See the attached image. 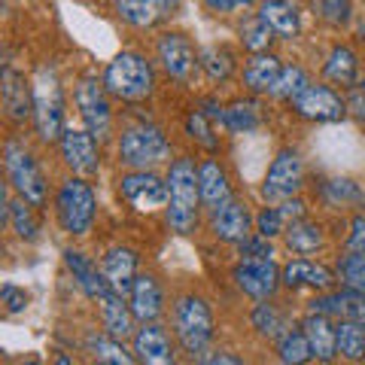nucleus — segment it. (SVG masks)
I'll list each match as a JSON object with an SVG mask.
<instances>
[{"label": "nucleus", "mask_w": 365, "mask_h": 365, "mask_svg": "<svg viewBox=\"0 0 365 365\" xmlns=\"http://www.w3.org/2000/svg\"><path fill=\"white\" fill-rule=\"evenodd\" d=\"M198 180H201V201L207 204L210 210L222 207L225 201H232V186H228V177L220 162L207 158V162L198 168Z\"/></svg>", "instance_id": "nucleus-24"}, {"label": "nucleus", "mask_w": 365, "mask_h": 365, "mask_svg": "<svg viewBox=\"0 0 365 365\" xmlns=\"http://www.w3.org/2000/svg\"><path fill=\"white\" fill-rule=\"evenodd\" d=\"M186 131H189V137H195V140L201 143V146H207V150H216V137H213V131H210V122H207V116H204L201 110H192L189 113V119H186Z\"/></svg>", "instance_id": "nucleus-42"}, {"label": "nucleus", "mask_w": 365, "mask_h": 365, "mask_svg": "<svg viewBox=\"0 0 365 365\" xmlns=\"http://www.w3.org/2000/svg\"><path fill=\"white\" fill-rule=\"evenodd\" d=\"M180 6V0H116V13L134 28H153Z\"/></svg>", "instance_id": "nucleus-18"}, {"label": "nucleus", "mask_w": 365, "mask_h": 365, "mask_svg": "<svg viewBox=\"0 0 365 365\" xmlns=\"http://www.w3.org/2000/svg\"><path fill=\"white\" fill-rule=\"evenodd\" d=\"M280 277L289 289H319V292H326V289L335 287V274L326 265H319V262H311V259L287 262L283 271H280Z\"/></svg>", "instance_id": "nucleus-16"}, {"label": "nucleus", "mask_w": 365, "mask_h": 365, "mask_svg": "<svg viewBox=\"0 0 365 365\" xmlns=\"http://www.w3.org/2000/svg\"><path fill=\"white\" fill-rule=\"evenodd\" d=\"M168 225L177 235H189L198 225V201H201V180L192 158H177L168 174Z\"/></svg>", "instance_id": "nucleus-1"}, {"label": "nucleus", "mask_w": 365, "mask_h": 365, "mask_svg": "<svg viewBox=\"0 0 365 365\" xmlns=\"http://www.w3.org/2000/svg\"><path fill=\"white\" fill-rule=\"evenodd\" d=\"M283 235H287V247L292 250V253H302V256L323 247V228H319L317 222H307V220L292 222Z\"/></svg>", "instance_id": "nucleus-30"}, {"label": "nucleus", "mask_w": 365, "mask_h": 365, "mask_svg": "<svg viewBox=\"0 0 365 365\" xmlns=\"http://www.w3.org/2000/svg\"><path fill=\"white\" fill-rule=\"evenodd\" d=\"M55 207H58V220L64 225V232L71 235H86L91 222H95V192L86 180H67L58 189V198H55Z\"/></svg>", "instance_id": "nucleus-6"}, {"label": "nucleus", "mask_w": 365, "mask_h": 365, "mask_svg": "<svg viewBox=\"0 0 365 365\" xmlns=\"http://www.w3.org/2000/svg\"><path fill=\"white\" fill-rule=\"evenodd\" d=\"M119 189H122V198L140 213L168 207V201H170L168 182L162 177H155L153 170H134V174H125L119 180Z\"/></svg>", "instance_id": "nucleus-8"}, {"label": "nucleus", "mask_w": 365, "mask_h": 365, "mask_svg": "<svg viewBox=\"0 0 365 365\" xmlns=\"http://www.w3.org/2000/svg\"><path fill=\"white\" fill-rule=\"evenodd\" d=\"M253 326L259 329V335H265V338H277V341L289 332V329H287V319H283V314H280L274 304H268V302L256 304V311H253Z\"/></svg>", "instance_id": "nucleus-35"}, {"label": "nucleus", "mask_w": 365, "mask_h": 365, "mask_svg": "<svg viewBox=\"0 0 365 365\" xmlns=\"http://www.w3.org/2000/svg\"><path fill=\"white\" fill-rule=\"evenodd\" d=\"M250 225H253V216H250L247 204H241V201H225L222 207H216L210 216L213 235L228 244H244L250 237Z\"/></svg>", "instance_id": "nucleus-14"}, {"label": "nucleus", "mask_w": 365, "mask_h": 365, "mask_svg": "<svg viewBox=\"0 0 365 365\" xmlns=\"http://www.w3.org/2000/svg\"><path fill=\"white\" fill-rule=\"evenodd\" d=\"M347 244H350V250H356V253H365V216H356V220L350 222Z\"/></svg>", "instance_id": "nucleus-46"}, {"label": "nucleus", "mask_w": 365, "mask_h": 365, "mask_svg": "<svg viewBox=\"0 0 365 365\" xmlns=\"http://www.w3.org/2000/svg\"><path fill=\"white\" fill-rule=\"evenodd\" d=\"M319 13L332 25H347L350 21V0H319Z\"/></svg>", "instance_id": "nucleus-43"}, {"label": "nucleus", "mask_w": 365, "mask_h": 365, "mask_svg": "<svg viewBox=\"0 0 365 365\" xmlns=\"http://www.w3.org/2000/svg\"><path fill=\"white\" fill-rule=\"evenodd\" d=\"M302 189V155L295 150H280L268 168V177L262 182V195L268 201H289Z\"/></svg>", "instance_id": "nucleus-9"}, {"label": "nucleus", "mask_w": 365, "mask_h": 365, "mask_svg": "<svg viewBox=\"0 0 365 365\" xmlns=\"http://www.w3.org/2000/svg\"><path fill=\"white\" fill-rule=\"evenodd\" d=\"M0 91H4V107L9 113L13 122H25L34 110V98L28 91L25 76L13 67H4V76H0Z\"/></svg>", "instance_id": "nucleus-21"}, {"label": "nucleus", "mask_w": 365, "mask_h": 365, "mask_svg": "<svg viewBox=\"0 0 365 365\" xmlns=\"http://www.w3.org/2000/svg\"><path fill=\"white\" fill-rule=\"evenodd\" d=\"M250 4H253V0H204V6H207L210 13H235V9H244Z\"/></svg>", "instance_id": "nucleus-47"}, {"label": "nucleus", "mask_w": 365, "mask_h": 365, "mask_svg": "<svg viewBox=\"0 0 365 365\" xmlns=\"http://www.w3.org/2000/svg\"><path fill=\"white\" fill-rule=\"evenodd\" d=\"M168 155H170V146L155 125H134V128L122 131V140H119L122 165H128L134 170H146L158 162H165Z\"/></svg>", "instance_id": "nucleus-5"}, {"label": "nucleus", "mask_w": 365, "mask_h": 365, "mask_svg": "<svg viewBox=\"0 0 365 365\" xmlns=\"http://www.w3.org/2000/svg\"><path fill=\"white\" fill-rule=\"evenodd\" d=\"M259 16L265 19L271 25V31L280 34V37H295V34L302 31V16L289 0H265L259 9Z\"/></svg>", "instance_id": "nucleus-27"}, {"label": "nucleus", "mask_w": 365, "mask_h": 365, "mask_svg": "<svg viewBox=\"0 0 365 365\" xmlns=\"http://www.w3.org/2000/svg\"><path fill=\"white\" fill-rule=\"evenodd\" d=\"M101 304V319H104V329L110 338H128L131 335V319H134V311L128 304H125V299L119 292H107L104 299H98Z\"/></svg>", "instance_id": "nucleus-25"}, {"label": "nucleus", "mask_w": 365, "mask_h": 365, "mask_svg": "<svg viewBox=\"0 0 365 365\" xmlns=\"http://www.w3.org/2000/svg\"><path fill=\"white\" fill-rule=\"evenodd\" d=\"M21 365H40L37 359H25V362H21Z\"/></svg>", "instance_id": "nucleus-51"}, {"label": "nucleus", "mask_w": 365, "mask_h": 365, "mask_svg": "<svg viewBox=\"0 0 365 365\" xmlns=\"http://www.w3.org/2000/svg\"><path fill=\"white\" fill-rule=\"evenodd\" d=\"M34 122L43 140H61L64 134V98L61 86L49 67H40L34 79Z\"/></svg>", "instance_id": "nucleus-4"}, {"label": "nucleus", "mask_w": 365, "mask_h": 365, "mask_svg": "<svg viewBox=\"0 0 365 365\" xmlns=\"http://www.w3.org/2000/svg\"><path fill=\"white\" fill-rule=\"evenodd\" d=\"M88 347L98 353V362L104 365H134L131 353L122 347L119 338H110V335H91L88 338Z\"/></svg>", "instance_id": "nucleus-34"}, {"label": "nucleus", "mask_w": 365, "mask_h": 365, "mask_svg": "<svg viewBox=\"0 0 365 365\" xmlns=\"http://www.w3.org/2000/svg\"><path fill=\"white\" fill-rule=\"evenodd\" d=\"M201 67L207 71L210 79L222 83V79L232 76L235 58H232V52H228V49H222V46H207V49L201 52Z\"/></svg>", "instance_id": "nucleus-36"}, {"label": "nucleus", "mask_w": 365, "mask_h": 365, "mask_svg": "<svg viewBox=\"0 0 365 365\" xmlns=\"http://www.w3.org/2000/svg\"><path fill=\"white\" fill-rule=\"evenodd\" d=\"M134 353L140 365H177V353L165 329H158L155 323H143V329L134 335Z\"/></svg>", "instance_id": "nucleus-17"}, {"label": "nucleus", "mask_w": 365, "mask_h": 365, "mask_svg": "<svg viewBox=\"0 0 365 365\" xmlns=\"http://www.w3.org/2000/svg\"><path fill=\"white\" fill-rule=\"evenodd\" d=\"M277 353L283 365H307L314 359V347L307 341L304 329H289L287 335L277 341Z\"/></svg>", "instance_id": "nucleus-29"}, {"label": "nucleus", "mask_w": 365, "mask_h": 365, "mask_svg": "<svg viewBox=\"0 0 365 365\" xmlns=\"http://www.w3.org/2000/svg\"><path fill=\"white\" fill-rule=\"evenodd\" d=\"M356 73H359V61H356V55H353V49L335 46L326 61V76L338 86H353L356 83Z\"/></svg>", "instance_id": "nucleus-28"}, {"label": "nucleus", "mask_w": 365, "mask_h": 365, "mask_svg": "<svg viewBox=\"0 0 365 365\" xmlns=\"http://www.w3.org/2000/svg\"><path fill=\"white\" fill-rule=\"evenodd\" d=\"M4 165H6L9 182H13L16 192L28 204H43L46 201V180H43L37 162H34V155L25 150V146L9 140L6 150H4Z\"/></svg>", "instance_id": "nucleus-7"}, {"label": "nucleus", "mask_w": 365, "mask_h": 365, "mask_svg": "<svg viewBox=\"0 0 365 365\" xmlns=\"http://www.w3.org/2000/svg\"><path fill=\"white\" fill-rule=\"evenodd\" d=\"M241 256L244 259H271V244L268 237H247V241L241 244Z\"/></svg>", "instance_id": "nucleus-45"}, {"label": "nucleus", "mask_w": 365, "mask_h": 365, "mask_svg": "<svg viewBox=\"0 0 365 365\" xmlns=\"http://www.w3.org/2000/svg\"><path fill=\"white\" fill-rule=\"evenodd\" d=\"M292 107L299 116L311 119V122H338L347 116V104L329 86H311L304 95L292 101Z\"/></svg>", "instance_id": "nucleus-12"}, {"label": "nucleus", "mask_w": 365, "mask_h": 365, "mask_svg": "<svg viewBox=\"0 0 365 365\" xmlns=\"http://www.w3.org/2000/svg\"><path fill=\"white\" fill-rule=\"evenodd\" d=\"M338 280L341 287L356 292V295H365V253H356L350 250L347 256H341L338 262Z\"/></svg>", "instance_id": "nucleus-31"}, {"label": "nucleus", "mask_w": 365, "mask_h": 365, "mask_svg": "<svg viewBox=\"0 0 365 365\" xmlns=\"http://www.w3.org/2000/svg\"><path fill=\"white\" fill-rule=\"evenodd\" d=\"M64 262H67V268L73 271V280L83 287V292L88 295V299H104V295L113 289L104 274H98V268L91 265V262L79 253V250H67Z\"/></svg>", "instance_id": "nucleus-23"}, {"label": "nucleus", "mask_w": 365, "mask_h": 365, "mask_svg": "<svg viewBox=\"0 0 365 365\" xmlns=\"http://www.w3.org/2000/svg\"><path fill=\"white\" fill-rule=\"evenodd\" d=\"M256 225H259V235L262 237H274L280 232H287V228L292 225L287 220V213H283V207H265L259 216H256Z\"/></svg>", "instance_id": "nucleus-41"}, {"label": "nucleus", "mask_w": 365, "mask_h": 365, "mask_svg": "<svg viewBox=\"0 0 365 365\" xmlns=\"http://www.w3.org/2000/svg\"><path fill=\"white\" fill-rule=\"evenodd\" d=\"M232 277L237 283V289H244L250 299L268 302L280 283V271L274 265V259H241L235 265Z\"/></svg>", "instance_id": "nucleus-10"}, {"label": "nucleus", "mask_w": 365, "mask_h": 365, "mask_svg": "<svg viewBox=\"0 0 365 365\" xmlns=\"http://www.w3.org/2000/svg\"><path fill=\"white\" fill-rule=\"evenodd\" d=\"M311 88V83H307V73L302 71V67H283V73L277 79V86H274L271 95H277L283 101H295L299 95H304V91Z\"/></svg>", "instance_id": "nucleus-38"}, {"label": "nucleus", "mask_w": 365, "mask_h": 365, "mask_svg": "<svg viewBox=\"0 0 365 365\" xmlns=\"http://www.w3.org/2000/svg\"><path fill=\"white\" fill-rule=\"evenodd\" d=\"M158 61H162V67L174 79H189L195 73V64H201L195 58L192 43L182 37V34H165V37L158 40Z\"/></svg>", "instance_id": "nucleus-15"}, {"label": "nucleus", "mask_w": 365, "mask_h": 365, "mask_svg": "<svg viewBox=\"0 0 365 365\" xmlns=\"http://www.w3.org/2000/svg\"><path fill=\"white\" fill-rule=\"evenodd\" d=\"M307 341H311L314 347V356L319 362H332L338 356V326H332V319H329L326 314H314L302 323Z\"/></svg>", "instance_id": "nucleus-22"}, {"label": "nucleus", "mask_w": 365, "mask_h": 365, "mask_svg": "<svg viewBox=\"0 0 365 365\" xmlns=\"http://www.w3.org/2000/svg\"><path fill=\"white\" fill-rule=\"evenodd\" d=\"M323 198L332 204V207H344L347 201H359L362 198V192H359V186L353 180H329L326 186H323Z\"/></svg>", "instance_id": "nucleus-40"}, {"label": "nucleus", "mask_w": 365, "mask_h": 365, "mask_svg": "<svg viewBox=\"0 0 365 365\" xmlns=\"http://www.w3.org/2000/svg\"><path fill=\"white\" fill-rule=\"evenodd\" d=\"M207 365H244V362L237 359L235 353H228V350H220V353H213V356L207 359Z\"/></svg>", "instance_id": "nucleus-49"}, {"label": "nucleus", "mask_w": 365, "mask_h": 365, "mask_svg": "<svg viewBox=\"0 0 365 365\" xmlns=\"http://www.w3.org/2000/svg\"><path fill=\"white\" fill-rule=\"evenodd\" d=\"M76 107L86 122V131H91L98 140L110 134V104H107L104 86H101L98 79L86 76L83 83L76 86Z\"/></svg>", "instance_id": "nucleus-11"}, {"label": "nucleus", "mask_w": 365, "mask_h": 365, "mask_svg": "<svg viewBox=\"0 0 365 365\" xmlns=\"http://www.w3.org/2000/svg\"><path fill=\"white\" fill-rule=\"evenodd\" d=\"M359 37H362V40H365V25H362V28H359Z\"/></svg>", "instance_id": "nucleus-52"}, {"label": "nucleus", "mask_w": 365, "mask_h": 365, "mask_svg": "<svg viewBox=\"0 0 365 365\" xmlns=\"http://www.w3.org/2000/svg\"><path fill=\"white\" fill-rule=\"evenodd\" d=\"M347 319H353V323H359L365 329V295H353V304H350Z\"/></svg>", "instance_id": "nucleus-48"}, {"label": "nucleus", "mask_w": 365, "mask_h": 365, "mask_svg": "<svg viewBox=\"0 0 365 365\" xmlns=\"http://www.w3.org/2000/svg\"><path fill=\"white\" fill-rule=\"evenodd\" d=\"M0 295H4V304H6V314H21L28 307V302H31V295L25 292V289H19V287H6L0 289Z\"/></svg>", "instance_id": "nucleus-44"}, {"label": "nucleus", "mask_w": 365, "mask_h": 365, "mask_svg": "<svg viewBox=\"0 0 365 365\" xmlns=\"http://www.w3.org/2000/svg\"><path fill=\"white\" fill-rule=\"evenodd\" d=\"M131 311L140 323H155L165 311V295L153 274H140L131 287Z\"/></svg>", "instance_id": "nucleus-19"}, {"label": "nucleus", "mask_w": 365, "mask_h": 365, "mask_svg": "<svg viewBox=\"0 0 365 365\" xmlns=\"http://www.w3.org/2000/svg\"><path fill=\"white\" fill-rule=\"evenodd\" d=\"M55 365H73V362H71V359H67V356H64V353H58V356H55Z\"/></svg>", "instance_id": "nucleus-50"}, {"label": "nucleus", "mask_w": 365, "mask_h": 365, "mask_svg": "<svg viewBox=\"0 0 365 365\" xmlns=\"http://www.w3.org/2000/svg\"><path fill=\"white\" fill-rule=\"evenodd\" d=\"M338 353L350 362L365 359V329L353 319H341L338 326Z\"/></svg>", "instance_id": "nucleus-32"}, {"label": "nucleus", "mask_w": 365, "mask_h": 365, "mask_svg": "<svg viewBox=\"0 0 365 365\" xmlns=\"http://www.w3.org/2000/svg\"><path fill=\"white\" fill-rule=\"evenodd\" d=\"M153 64L137 52H119L104 71V88L119 101H143L153 95Z\"/></svg>", "instance_id": "nucleus-2"}, {"label": "nucleus", "mask_w": 365, "mask_h": 365, "mask_svg": "<svg viewBox=\"0 0 365 365\" xmlns=\"http://www.w3.org/2000/svg\"><path fill=\"white\" fill-rule=\"evenodd\" d=\"M6 213H9V222H13V228H16V235H19V237H25V241H34V237H37V222H34L31 207H28V201H25V198L9 204Z\"/></svg>", "instance_id": "nucleus-39"}, {"label": "nucleus", "mask_w": 365, "mask_h": 365, "mask_svg": "<svg viewBox=\"0 0 365 365\" xmlns=\"http://www.w3.org/2000/svg\"><path fill=\"white\" fill-rule=\"evenodd\" d=\"M174 329L180 344L186 347V353L192 356H204L213 341V314L210 304L201 299V295H182L174 304Z\"/></svg>", "instance_id": "nucleus-3"}, {"label": "nucleus", "mask_w": 365, "mask_h": 365, "mask_svg": "<svg viewBox=\"0 0 365 365\" xmlns=\"http://www.w3.org/2000/svg\"><path fill=\"white\" fill-rule=\"evenodd\" d=\"M271 40H274V31H271V25H268V21L262 19V16L244 19V25H241V43H244L253 55L265 52L268 46H271Z\"/></svg>", "instance_id": "nucleus-33"}, {"label": "nucleus", "mask_w": 365, "mask_h": 365, "mask_svg": "<svg viewBox=\"0 0 365 365\" xmlns=\"http://www.w3.org/2000/svg\"><path fill=\"white\" fill-rule=\"evenodd\" d=\"M222 122L232 131H253L259 125V107L253 104V101H235V104L225 107Z\"/></svg>", "instance_id": "nucleus-37"}, {"label": "nucleus", "mask_w": 365, "mask_h": 365, "mask_svg": "<svg viewBox=\"0 0 365 365\" xmlns=\"http://www.w3.org/2000/svg\"><path fill=\"white\" fill-rule=\"evenodd\" d=\"M101 274L107 277L113 292H119V295L131 292L134 280H137V253L128 247H113L104 256V271Z\"/></svg>", "instance_id": "nucleus-20"}, {"label": "nucleus", "mask_w": 365, "mask_h": 365, "mask_svg": "<svg viewBox=\"0 0 365 365\" xmlns=\"http://www.w3.org/2000/svg\"><path fill=\"white\" fill-rule=\"evenodd\" d=\"M95 365H104V362H95Z\"/></svg>", "instance_id": "nucleus-53"}, {"label": "nucleus", "mask_w": 365, "mask_h": 365, "mask_svg": "<svg viewBox=\"0 0 365 365\" xmlns=\"http://www.w3.org/2000/svg\"><path fill=\"white\" fill-rule=\"evenodd\" d=\"M280 73H283L280 58L259 52V55H253V58L247 61V67H244V83H247L250 91H259V95H262V91H274Z\"/></svg>", "instance_id": "nucleus-26"}, {"label": "nucleus", "mask_w": 365, "mask_h": 365, "mask_svg": "<svg viewBox=\"0 0 365 365\" xmlns=\"http://www.w3.org/2000/svg\"><path fill=\"white\" fill-rule=\"evenodd\" d=\"M98 137L91 131H76V128H64L61 134V155L71 170L83 177L98 174L101 168V153H98Z\"/></svg>", "instance_id": "nucleus-13"}]
</instances>
